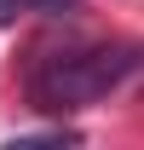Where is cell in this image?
Masks as SVG:
<instances>
[{"instance_id": "277c9868", "label": "cell", "mask_w": 144, "mask_h": 150, "mask_svg": "<svg viewBox=\"0 0 144 150\" xmlns=\"http://www.w3.org/2000/svg\"><path fill=\"white\" fill-rule=\"evenodd\" d=\"M133 75H144V52H138V64H133Z\"/></svg>"}, {"instance_id": "3957f363", "label": "cell", "mask_w": 144, "mask_h": 150, "mask_svg": "<svg viewBox=\"0 0 144 150\" xmlns=\"http://www.w3.org/2000/svg\"><path fill=\"white\" fill-rule=\"evenodd\" d=\"M18 12H23L18 0H0V23H12V18H18Z\"/></svg>"}, {"instance_id": "6da1fadb", "label": "cell", "mask_w": 144, "mask_h": 150, "mask_svg": "<svg viewBox=\"0 0 144 150\" xmlns=\"http://www.w3.org/2000/svg\"><path fill=\"white\" fill-rule=\"evenodd\" d=\"M138 52L133 46H98V52H81V58H52L46 69L29 81L40 110H87L98 104L104 93H115L127 75H133Z\"/></svg>"}, {"instance_id": "7a4b0ae2", "label": "cell", "mask_w": 144, "mask_h": 150, "mask_svg": "<svg viewBox=\"0 0 144 150\" xmlns=\"http://www.w3.org/2000/svg\"><path fill=\"white\" fill-rule=\"evenodd\" d=\"M23 12H64V6H75V0H18Z\"/></svg>"}]
</instances>
